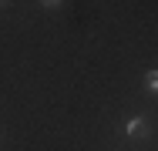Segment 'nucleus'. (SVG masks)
I'll use <instances>...</instances> for the list:
<instances>
[{"instance_id":"1","label":"nucleus","mask_w":158,"mask_h":151,"mask_svg":"<svg viewBox=\"0 0 158 151\" xmlns=\"http://www.w3.org/2000/svg\"><path fill=\"white\" fill-rule=\"evenodd\" d=\"M125 131H128V138H148V124H145V118H131Z\"/></svg>"},{"instance_id":"2","label":"nucleus","mask_w":158,"mask_h":151,"mask_svg":"<svg viewBox=\"0 0 158 151\" xmlns=\"http://www.w3.org/2000/svg\"><path fill=\"white\" fill-rule=\"evenodd\" d=\"M145 84H148V91H155V94H158V71H152V74L145 77Z\"/></svg>"}]
</instances>
